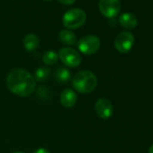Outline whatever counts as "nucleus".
Wrapping results in <instances>:
<instances>
[{
    "label": "nucleus",
    "instance_id": "nucleus-1",
    "mask_svg": "<svg viewBox=\"0 0 153 153\" xmlns=\"http://www.w3.org/2000/svg\"><path fill=\"white\" fill-rule=\"evenodd\" d=\"M7 87L15 95L27 97L32 95L36 88L33 76L24 68L13 69L7 78Z\"/></svg>",
    "mask_w": 153,
    "mask_h": 153
},
{
    "label": "nucleus",
    "instance_id": "nucleus-2",
    "mask_svg": "<svg viewBox=\"0 0 153 153\" xmlns=\"http://www.w3.org/2000/svg\"><path fill=\"white\" fill-rule=\"evenodd\" d=\"M72 85L74 89L79 93L89 94L96 89L97 78L90 70H81L73 76Z\"/></svg>",
    "mask_w": 153,
    "mask_h": 153
},
{
    "label": "nucleus",
    "instance_id": "nucleus-3",
    "mask_svg": "<svg viewBox=\"0 0 153 153\" xmlns=\"http://www.w3.org/2000/svg\"><path fill=\"white\" fill-rule=\"evenodd\" d=\"M87 20V14L83 9L72 8L68 10L62 18L65 27L68 29H76L81 27Z\"/></svg>",
    "mask_w": 153,
    "mask_h": 153
},
{
    "label": "nucleus",
    "instance_id": "nucleus-4",
    "mask_svg": "<svg viewBox=\"0 0 153 153\" xmlns=\"http://www.w3.org/2000/svg\"><path fill=\"white\" fill-rule=\"evenodd\" d=\"M58 55L59 59L66 67L76 68L81 64L82 61V58L79 51L70 47H63L59 49Z\"/></svg>",
    "mask_w": 153,
    "mask_h": 153
},
{
    "label": "nucleus",
    "instance_id": "nucleus-5",
    "mask_svg": "<svg viewBox=\"0 0 153 153\" xmlns=\"http://www.w3.org/2000/svg\"><path fill=\"white\" fill-rule=\"evenodd\" d=\"M101 42L97 36L88 34L85 35L78 42L79 50L86 55H92L98 51Z\"/></svg>",
    "mask_w": 153,
    "mask_h": 153
},
{
    "label": "nucleus",
    "instance_id": "nucleus-6",
    "mask_svg": "<svg viewBox=\"0 0 153 153\" xmlns=\"http://www.w3.org/2000/svg\"><path fill=\"white\" fill-rule=\"evenodd\" d=\"M134 43V36L131 32H122L114 39V47L121 53H127Z\"/></svg>",
    "mask_w": 153,
    "mask_h": 153
},
{
    "label": "nucleus",
    "instance_id": "nucleus-7",
    "mask_svg": "<svg viewBox=\"0 0 153 153\" xmlns=\"http://www.w3.org/2000/svg\"><path fill=\"white\" fill-rule=\"evenodd\" d=\"M100 12L106 17H114L121 10L120 0H99L98 3Z\"/></svg>",
    "mask_w": 153,
    "mask_h": 153
},
{
    "label": "nucleus",
    "instance_id": "nucleus-8",
    "mask_svg": "<svg viewBox=\"0 0 153 153\" xmlns=\"http://www.w3.org/2000/svg\"><path fill=\"white\" fill-rule=\"evenodd\" d=\"M95 110L97 114L102 119H109L114 114V105L112 103L105 98H99L95 104Z\"/></svg>",
    "mask_w": 153,
    "mask_h": 153
},
{
    "label": "nucleus",
    "instance_id": "nucleus-9",
    "mask_svg": "<svg viewBox=\"0 0 153 153\" xmlns=\"http://www.w3.org/2000/svg\"><path fill=\"white\" fill-rule=\"evenodd\" d=\"M76 100H78V97H76V94L69 88H66L64 89L59 97V101L60 104L62 105V106L66 107V108H71L73 107L76 103Z\"/></svg>",
    "mask_w": 153,
    "mask_h": 153
},
{
    "label": "nucleus",
    "instance_id": "nucleus-10",
    "mask_svg": "<svg viewBox=\"0 0 153 153\" xmlns=\"http://www.w3.org/2000/svg\"><path fill=\"white\" fill-rule=\"evenodd\" d=\"M120 25L125 29H133L137 26V17L131 13H124L119 17Z\"/></svg>",
    "mask_w": 153,
    "mask_h": 153
},
{
    "label": "nucleus",
    "instance_id": "nucleus-11",
    "mask_svg": "<svg viewBox=\"0 0 153 153\" xmlns=\"http://www.w3.org/2000/svg\"><path fill=\"white\" fill-rule=\"evenodd\" d=\"M23 43H24V46L27 51H33L38 48L39 43H40V40L36 34L29 33L25 37Z\"/></svg>",
    "mask_w": 153,
    "mask_h": 153
},
{
    "label": "nucleus",
    "instance_id": "nucleus-12",
    "mask_svg": "<svg viewBox=\"0 0 153 153\" xmlns=\"http://www.w3.org/2000/svg\"><path fill=\"white\" fill-rule=\"evenodd\" d=\"M55 78L56 80L60 84H66L68 83L71 79L70 71L64 66H59L55 72Z\"/></svg>",
    "mask_w": 153,
    "mask_h": 153
},
{
    "label": "nucleus",
    "instance_id": "nucleus-13",
    "mask_svg": "<svg viewBox=\"0 0 153 153\" xmlns=\"http://www.w3.org/2000/svg\"><path fill=\"white\" fill-rule=\"evenodd\" d=\"M59 41L66 44V45H75L76 43V34L69 30H62L59 33Z\"/></svg>",
    "mask_w": 153,
    "mask_h": 153
},
{
    "label": "nucleus",
    "instance_id": "nucleus-14",
    "mask_svg": "<svg viewBox=\"0 0 153 153\" xmlns=\"http://www.w3.org/2000/svg\"><path fill=\"white\" fill-rule=\"evenodd\" d=\"M50 75H51V70L49 68L40 67L35 70L33 78H34L35 81H37V82H44L49 79Z\"/></svg>",
    "mask_w": 153,
    "mask_h": 153
},
{
    "label": "nucleus",
    "instance_id": "nucleus-15",
    "mask_svg": "<svg viewBox=\"0 0 153 153\" xmlns=\"http://www.w3.org/2000/svg\"><path fill=\"white\" fill-rule=\"evenodd\" d=\"M59 59V55L55 51H47L43 53L42 55V62L47 65V66H51V65H54Z\"/></svg>",
    "mask_w": 153,
    "mask_h": 153
},
{
    "label": "nucleus",
    "instance_id": "nucleus-16",
    "mask_svg": "<svg viewBox=\"0 0 153 153\" xmlns=\"http://www.w3.org/2000/svg\"><path fill=\"white\" fill-rule=\"evenodd\" d=\"M33 153H51L49 149H45V148H40L36 150H34Z\"/></svg>",
    "mask_w": 153,
    "mask_h": 153
},
{
    "label": "nucleus",
    "instance_id": "nucleus-17",
    "mask_svg": "<svg viewBox=\"0 0 153 153\" xmlns=\"http://www.w3.org/2000/svg\"><path fill=\"white\" fill-rule=\"evenodd\" d=\"M58 1L63 5H71L76 2V0H58Z\"/></svg>",
    "mask_w": 153,
    "mask_h": 153
},
{
    "label": "nucleus",
    "instance_id": "nucleus-18",
    "mask_svg": "<svg viewBox=\"0 0 153 153\" xmlns=\"http://www.w3.org/2000/svg\"><path fill=\"white\" fill-rule=\"evenodd\" d=\"M148 153H153V144H151V145H150V147L149 148Z\"/></svg>",
    "mask_w": 153,
    "mask_h": 153
},
{
    "label": "nucleus",
    "instance_id": "nucleus-19",
    "mask_svg": "<svg viewBox=\"0 0 153 153\" xmlns=\"http://www.w3.org/2000/svg\"><path fill=\"white\" fill-rule=\"evenodd\" d=\"M14 153H25V152H23V151H16Z\"/></svg>",
    "mask_w": 153,
    "mask_h": 153
},
{
    "label": "nucleus",
    "instance_id": "nucleus-20",
    "mask_svg": "<svg viewBox=\"0 0 153 153\" xmlns=\"http://www.w3.org/2000/svg\"><path fill=\"white\" fill-rule=\"evenodd\" d=\"M45 1H49V0H45Z\"/></svg>",
    "mask_w": 153,
    "mask_h": 153
}]
</instances>
